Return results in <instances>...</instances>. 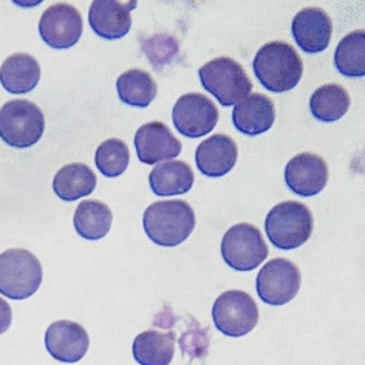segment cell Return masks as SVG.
Segmentation results:
<instances>
[{
    "label": "cell",
    "instance_id": "6da1fadb",
    "mask_svg": "<svg viewBox=\"0 0 365 365\" xmlns=\"http://www.w3.org/2000/svg\"><path fill=\"white\" fill-rule=\"evenodd\" d=\"M252 70L260 84L274 93L293 90L304 75V62L293 45L282 41L264 43L255 54Z\"/></svg>",
    "mask_w": 365,
    "mask_h": 365
},
{
    "label": "cell",
    "instance_id": "7a4b0ae2",
    "mask_svg": "<svg viewBox=\"0 0 365 365\" xmlns=\"http://www.w3.org/2000/svg\"><path fill=\"white\" fill-rule=\"evenodd\" d=\"M144 232L158 246L173 248L189 239L195 227V214L182 200L155 202L143 217Z\"/></svg>",
    "mask_w": 365,
    "mask_h": 365
},
{
    "label": "cell",
    "instance_id": "3957f363",
    "mask_svg": "<svg viewBox=\"0 0 365 365\" xmlns=\"http://www.w3.org/2000/svg\"><path fill=\"white\" fill-rule=\"evenodd\" d=\"M264 232L276 248L282 251L297 250L312 237V211L304 203L282 202L268 212Z\"/></svg>",
    "mask_w": 365,
    "mask_h": 365
},
{
    "label": "cell",
    "instance_id": "277c9868",
    "mask_svg": "<svg viewBox=\"0 0 365 365\" xmlns=\"http://www.w3.org/2000/svg\"><path fill=\"white\" fill-rule=\"evenodd\" d=\"M42 264L26 250L0 254V294L11 300L31 297L42 285Z\"/></svg>",
    "mask_w": 365,
    "mask_h": 365
},
{
    "label": "cell",
    "instance_id": "5b68a950",
    "mask_svg": "<svg viewBox=\"0 0 365 365\" xmlns=\"http://www.w3.org/2000/svg\"><path fill=\"white\" fill-rule=\"evenodd\" d=\"M45 130L41 108L26 99H13L0 108V138L16 149L38 144Z\"/></svg>",
    "mask_w": 365,
    "mask_h": 365
},
{
    "label": "cell",
    "instance_id": "8992f818",
    "mask_svg": "<svg viewBox=\"0 0 365 365\" xmlns=\"http://www.w3.org/2000/svg\"><path fill=\"white\" fill-rule=\"evenodd\" d=\"M200 81L209 93L225 107L237 106L252 90V82L245 68L231 58L209 61L198 71Z\"/></svg>",
    "mask_w": 365,
    "mask_h": 365
},
{
    "label": "cell",
    "instance_id": "52a82bcc",
    "mask_svg": "<svg viewBox=\"0 0 365 365\" xmlns=\"http://www.w3.org/2000/svg\"><path fill=\"white\" fill-rule=\"evenodd\" d=\"M215 328L227 337H243L259 324V307L245 291L230 289L217 297L212 307Z\"/></svg>",
    "mask_w": 365,
    "mask_h": 365
},
{
    "label": "cell",
    "instance_id": "ba28073f",
    "mask_svg": "<svg viewBox=\"0 0 365 365\" xmlns=\"http://www.w3.org/2000/svg\"><path fill=\"white\" fill-rule=\"evenodd\" d=\"M268 254V246L260 230L251 223L235 225L223 235V260L235 271L248 272L259 268Z\"/></svg>",
    "mask_w": 365,
    "mask_h": 365
},
{
    "label": "cell",
    "instance_id": "9c48e42d",
    "mask_svg": "<svg viewBox=\"0 0 365 365\" xmlns=\"http://www.w3.org/2000/svg\"><path fill=\"white\" fill-rule=\"evenodd\" d=\"M300 271L287 259H272L260 269L255 288L264 304L272 307L285 305L293 300L300 289Z\"/></svg>",
    "mask_w": 365,
    "mask_h": 365
},
{
    "label": "cell",
    "instance_id": "30bf717a",
    "mask_svg": "<svg viewBox=\"0 0 365 365\" xmlns=\"http://www.w3.org/2000/svg\"><path fill=\"white\" fill-rule=\"evenodd\" d=\"M172 121L175 129L187 138H202L211 133L218 123L215 104L205 95L187 93L173 106Z\"/></svg>",
    "mask_w": 365,
    "mask_h": 365
},
{
    "label": "cell",
    "instance_id": "8fae6325",
    "mask_svg": "<svg viewBox=\"0 0 365 365\" xmlns=\"http://www.w3.org/2000/svg\"><path fill=\"white\" fill-rule=\"evenodd\" d=\"M84 30L81 13L73 5L54 4L43 11L39 21L42 41L51 48L66 50L76 45Z\"/></svg>",
    "mask_w": 365,
    "mask_h": 365
},
{
    "label": "cell",
    "instance_id": "7c38bea8",
    "mask_svg": "<svg viewBox=\"0 0 365 365\" xmlns=\"http://www.w3.org/2000/svg\"><path fill=\"white\" fill-rule=\"evenodd\" d=\"M287 186L300 197L321 194L328 181V166L316 153H299L285 168Z\"/></svg>",
    "mask_w": 365,
    "mask_h": 365
},
{
    "label": "cell",
    "instance_id": "4fadbf2b",
    "mask_svg": "<svg viewBox=\"0 0 365 365\" xmlns=\"http://www.w3.org/2000/svg\"><path fill=\"white\" fill-rule=\"evenodd\" d=\"M88 346V333L84 327L76 322H53L45 333V349L58 362H79L87 354Z\"/></svg>",
    "mask_w": 365,
    "mask_h": 365
},
{
    "label": "cell",
    "instance_id": "5bb4252c",
    "mask_svg": "<svg viewBox=\"0 0 365 365\" xmlns=\"http://www.w3.org/2000/svg\"><path fill=\"white\" fill-rule=\"evenodd\" d=\"M135 149L143 164H157L177 158L182 150V144L173 136L166 124L152 121L136 130Z\"/></svg>",
    "mask_w": 365,
    "mask_h": 365
},
{
    "label": "cell",
    "instance_id": "9a60e30c",
    "mask_svg": "<svg viewBox=\"0 0 365 365\" xmlns=\"http://www.w3.org/2000/svg\"><path fill=\"white\" fill-rule=\"evenodd\" d=\"M293 38L302 51L322 53L330 45L333 36V22L322 8H305L299 11L291 24Z\"/></svg>",
    "mask_w": 365,
    "mask_h": 365
},
{
    "label": "cell",
    "instance_id": "2e32d148",
    "mask_svg": "<svg viewBox=\"0 0 365 365\" xmlns=\"http://www.w3.org/2000/svg\"><path fill=\"white\" fill-rule=\"evenodd\" d=\"M136 2L95 0L88 10L91 30L106 41H118L132 29V10Z\"/></svg>",
    "mask_w": 365,
    "mask_h": 365
},
{
    "label": "cell",
    "instance_id": "e0dca14e",
    "mask_svg": "<svg viewBox=\"0 0 365 365\" xmlns=\"http://www.w3.org/2000/svg\"><path fill=\"white\" fill-rule=\"evenodd\" d=\"M239 158V149L231 136L217 133L200 143L195 152L198 170L209 178H220L230 173Z\"/></svg>",
    "mask_w": 365,
    "mask_h": 365
},
{
    "label": "cell",
    "instance_id": "ac0fdd59",
    "mask_svg": "<svg viewBox=\"0 0 365 365\" xmlns=\"http://www.w3.org/2000/svg\"><path fill=\"white\" fill-rule=\"evenodd\" d=\"M276 121V107L268 96L252 93L234 107L232 124L237 130L248 136L268 132Z\"/></svg>",
    "mask_w": 365,
    "mask_h": 365
},
{
    "label": "cell",
    "instance_id": "d6986e66",
    "mask_svg": "<svg viewBox=\"0 0 365 365\" xmlns=\"http://www.w3.org/2000/svg\"><path fill=\"white\" fill-rule=\"evenodd\" d=\"M39 79L41 66L31 54H11L0 67V82L13 95L29 93L39 84Z\"/></svg>",
    "mask_w": 365,
    "mask_h": 365
},
{
    "label": "cell",
    "instance_id": "ffe728a7",
    "mask_svg": "<svg viewBox=\"0 0 365 365\" xmlns=\"http://www.w3.org/2000/svg\"><path fill=\"white\" fill-rule=\"evenodd\" d=\"M194 172L185 161H164L157 164L149 175V185L155 195L172 197L187 194L194 186Z\"/></svg>",
    "mask_w": 365,
    "mask_h": 365
},
{
    "label": "cell",
    "instance_id": "44dd1931",
    "mask_svg": "<svg viewBox=\"0 0 365 365\" xmlns=\"http://www.w3.org/2000/svg\"><path fill=\"white\" fill-rule=\"evenodd\" d=\"M132 351L140 365H169L175 354V333L143 331L135 337Z\"/></svg>",
    "mask_w": 365,
    "mask_h": 365
},
{
    "label": "cell",
    "instance_id": "7402d4cb",
    "mask_svg": "<svg viewBox=\"0 0 365 365\" xmlns=\"http://www.w3.org/2000/svg\"><path fill=\"white\" fill-rule=\"evenodd\" d=\"M96 175L81 163L67 164L58 170L53 180V190L62 202H76L96 189Z\"/></svg>",
    "mask_w": 365,
    "mask_h": 365
},
{
    "label": "cell",
    "instance_id": "603a6c76",
    "mask_svg": "<svg viewBox=\"0 0 365 365\" xmlns=\"http://www.w3.org/2000/svg\"><path fill=\"white\" fill-rule=\"evenodd\" d=\"M113 215L110 207L98 200H87L79 203L75 211L76 232L86 240H101L112 227Z\"/></svg>",
    "mask_w": 365,
    "mask_h": 365
},
{
    "label": "cell",
    "instance_id": "cb8c5ba5",
    "mask_svg": "<svg viewBox=\"0 0 365 365\" xmlns=\"http://www.w3.org/2000/svg\"><path fill=\"white\" fill-rule=\"evenodd\" d=\"M118 96L127 106L149 107L157 98L158 86L150 73L133 68L124 71L116 81Z\"/></svg>",
    "mask_w": 365,
    "mask_h": 365
},
{
    "label": "cell",
    "instance_id": "d4e9b609",
    "mask_svg": "<svg viewBox=\"0 0 365 365\" xmlns=\"http://www.w3.org/2000/svg\"><path fill=\"white\" fill-rule=\"evenodd\" d=\"M350 95L337 84H327L314 90L309 98V110L316 120L322 123H334L349 112Z\"/></svg>",
    "mask_w": 365,
    "mask_h": 365
},
{
    "label": "cell",
    "instance_id": "484cf974",
    "mask_svg": "<svg viewBox=\"0 0 365 365\" xmlns=\"http://www.w3.org/2000/svg\"><path fill=\"white\" fill-rule=\"evenodd\" d=\"M334 66L345 78L365 76V31L356 30L337 45L334 51Z\"/></svg>",
    "mask_w": 365,
    "mask_h": 365
},
{
    "label": "cell",
    "instance_id": "4316f807",
    "mask_svg": "<svg viewBox=\"0 0 365 365\" xmlns=\"http://www.w3.org/2000/svg\"><path fill=\"white\" fill-rule=\"evenodd\" d=\"M130 152L121 140L110 138L99 144L95 153V164L98 170L107 178H116L129 168Z\"/></svg>",
    "mask_w": 365,
    "mask_h": 365
},
{
    "label": "cell",
    "instance_id": "83f0119b",
    "mask_svg": "<svg viewBox=\"0 0 365 365\" xmlns=\"http://www.w3.org/2000/svg\"><path fill=\"white\" fill-rule=\"evenodd\" d=\"M143 48L145 51V56L149 58L152 67L161 70V67H166L177 56L180 45L177 39L169 34H155L153 38L143 43Z\"/></svg>",
    "mask_w": 365,
    "mask_h": 365
},
{
    "label": "cell",
    "instance_id": "f1b7e54d",
    "mask_svg": "<svg viewBox=\"0 0 365 365\" xmlns=\"http://www.w3.org/2000/svg\"><path fill=\"white\" fill-rule=\"evenodd\" d=\"M13 322V309L5 299L0 297V334H4Z\"/></svg>",
    "mask_w": 365,
    "mask_h": 365
}]
</instances>
